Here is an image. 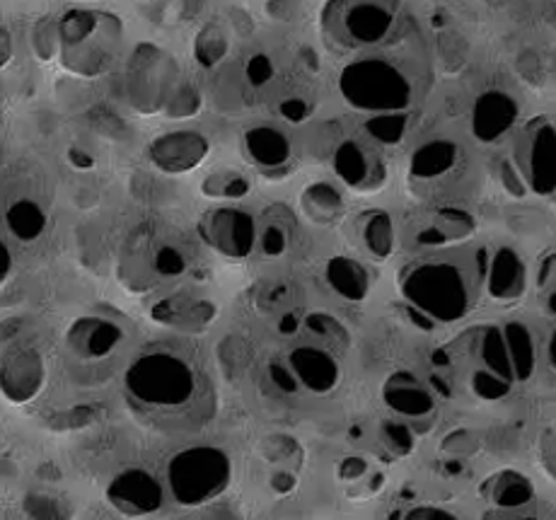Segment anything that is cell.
<instances>
[{
    "instance_id": "obj_28",
    "label": "cell",
    "mask_w": 556,
    "mask_h": 520,
    "mask_svg": "<svg viewBox=\"0 0 556 520\" xmlns=\"http://www.w3.org/2000/svg\"><path fill=\"white\" fill-rule=\"evenodd\" d=\"M61 61L71 73L85 78H94L110 68L112 56L100 45H92V39L88 45L76 47V49H61Z\"/></svg>"
},
{
    "instance_id": "obj_47",
    "label": "cell",
    "mask_w": 556,
    "mask_h": 520,
    "mask_svg": "<svg viewBox=\"0 0 556 520\" xmlns=\"http://www.w3.org/2000/svg\"><path fill=\"white\" fill-rule=\"evenodd\" d=\"M68 157H71V163H76L78 167H92V165H94L92 157H90V155H85L83 151H78V148H71Z\"/></svg>"
},
{
    "instance_id": "obj_34",
    "label": "cell",
    "mask_w": 556,
    "mask_h": 520,
    "mask_svg": "<svg viewBox=\"0 0 556 520\" xmlns=\"http://www.w3.org/2000/svg\"><path fill=\"white\" fill-rule=\"evenodd\" d=\"M31 49L41 61H51L56 54H61V35L59 23L51 17H41L31 29Z\"/></svg>"
},
{
    "instance_id": "obj_43",
    "label": "cell",
    "mask_w": 556,
    "mask_h": 520,
    "mask_svg": "<svg viewBox=\"0 0 556 520\" xmlns=\"http://www.w3.org/2000/svg\"><path fill=\"white\" fill-rule=\"evenodd\" d=\"M269 378L278 390H283V392H295L298 390V380L291 373V368L278 364V360H274V364L269 366Z\"/></svg>"
},
{
    "instance_id": "obj_21",
    "label": "cell",
    "mask_w": 556,
    "mask_h": 520,
    "mask_svg": "<svg viewBox=\"0 0 556 520\" xmlns=\"http://www.w3.org/2000/svg\"><path fill=\"white\" fill-rule=\"evenodd\" d=\"M484 494L498 511H518V508H526L532 502L534 486L526 474L516 470H504L496 477H491Z\"/></svg>"
},
{
    "instance_id": "obj_48",
    "label": "cell",
    "mask_w": 556,
    "mask_h": 520,
    "mask_svg": "<svg viewBox=\"0 0 556 520\" xmlns=\"http://www.w3.org/2000/svg\"><path fill=\"white\" fill-rule=\"evenodd\" d=\"M3 250V271H0V279H8V274H10V269H13V257H10V250H8V245H3L0 248Z\"/></svg>"
},
{
    "instance_id": "obj_26",
    "label": "cell",
    "mask_w": 556,
    "mask_h": 520,
    "mask_svg": "<svg viewBox=\"0 0 556 520\" xmlns=\"http://www.w3.org/2000/svg\"><path fill=\"white\" fill-rule=\"evenodd\" d=\"M5 226L20 242H31L47 230V214L37 201L17 199L5 211Z\"/></svg>"
},
{
    "instance_id": "obj_33",
    "label": "cell",
    "mask_w": 556,
    "mask_h": 520,
    "mask_svg": "<svg viewBox=\"0 0 556 520\" xmlns=\"http://www.w3.org/2000/svg\"><path fill=\"white\" fill-rule=\"evenodd\" d=\"M363 129H366L376 141L384 145H394L402 141V136L406 131V114H378V116H368L363 122Z\"/></svg>"
},
{
    "instance_id": "obj_32",
    "label": "cell",
    "mask_w": 556,
    "mask_h": 520,
    "mask_svg": "<svg viewBox=\"0 0 556 520\" xmlns=\"http://www.w3.org/2000/svg\"><path fill=\"white\" fill-rule=\"evenodd\" d=\"M201 110V94L191 83H177L169 98L165 102V114L169 119H187V116H197Z\"/></svg>"
},
{
    "instance_id": "obj_22",
    "label": "cell",
    "mask_w": 556,
    "mask_h": 520,
    "mask_svg": "<svg viewBox=\"0 0 556 520\" xmlns=\"http://www.w3.org/2000/svg\"><path fill=\"white\" fill-rule=\"evenodd\" d=\"M358 232H361V245L366 248L370 257L376 259H388L394 252V223L388 211H368L366 216L358 218Z\"/></svg>"
},
{
    "instance_id": "obj_14",
    "label": "cell",
    "mask_w": 556,
    "mask_h": 520,
    "mask_svg": "<svg viewBox=\"0 0 556 520\" xmlns=\"http://www.w3.org/2000/svg\"><path fill=\"white\" fill-rule=\"evenodd\" d=\"M286 366L291 368L298 385H305L315 395H327L334 390L341 380V368L337 358L327 348L319 346H295L288 354Z\"/></svg>"
},
{
    "instance_id": "obj_13",
    "label": "cell",
    "mask_w": 556,
    "mask_h": 520,
    "mask_svg": "<svg viewBox=\"0 0 556 520\" xmlns=\"http://www.w3.org/2000/svg\"><path fill=\"white\" fill-rule=\"evenodd\" d=\"M518 102L504 90H486L472 107V134L479 143H494L518 122Z\"/></svg>"
},
{
    "instance_id": "obj_50",
    "label": "cell",
    "mask_w": 556,
    "mask_h": 520,
    "mask_svg": "<svg viewBox=\"0 0 556 520\" xmlns=\"http://www.w3.org/2000/svg\"><path fill=\"white\" fill-rule=\"evenodd\" d=\"M486 520H532V518H516L510 516V511H496V513H489Z\"/></svg>"
},
{
    "instance_id": "obj_35",
    "label": "cell",
    "mask_w": 556,
    "mask_h": 520,
    "mask_svg": "<svg viewBox=\"0 0 556 520\" xmlns=\"http://www.w3.org/2000/svg\"><path fill=\"white\" fill-rule=\"evenodd\" d=\"M469 388H472V392L479 399L498 402V399H504L508 395L513 383H508V380H504L496 373H491V370L477 368L472 378H469Z\"/></svg>"
},
{
    "instance_id": "obj_8",
    "label": "cell",
    "mask_w": 556,
    "mask_h": 520,
    "mask_svg": "<svg viewBox=\"0 0 556 520\" xmlns=\"http://www.w3.org/2000/svg\"><path fill=\"white\" fill-rule=\"evenodd\" d=\"M203 242L230 259L250 257L256 245V223L242 208H216L201 218Z\"/></svg>"
},
{
    "instance_id": "obj_42",
    "label": "cell",
    "mask_w": 556,
    "mask_h": 520,
    "mask_svg": "<svg viewBox=\"0 0 556 520\" xmlns=\"http://www.w3.org/2000/svg\"><path fill=\"white\" fill-rule=\"evenodd\" d=\"M402 520H465L457 513L447 511V508L441 506H416L409 513H404Z\"/></svg>"
},
{
    "instance_id": "obj_10",
    "label": "cell",
    "mask_w": 556,
    "mask_h": 520,
    "mask_svg": "<svg viewBox=\"0 0 556 520\" xmlns=\"http://www.w3.org/2000/svg\"><path fill=\"white\" fill-rule=\"evenodd\" d=\"M211 151L208 138L199 131H169L148 143V161L165 175H181L197 169Z\"/></svg>"
},
{
    "instance_id": "obj_44",
    "label": "cell",
    "mask_w": 556,
    "mask_h": 520,
    "mask_svg": "<svg viewBox=\"0 0 556 520\" xmlns=\"http://www.w3.org/2000/svg\"><path fill=\"white\" fill-rule=\"evenodd\" d=\"M382 433H384V439H388V443L392 445V448H397V451H404V448H409L412 445V431L404 427V423H384V429H382Z\"/></svg>"
},
{
    "instance_id": "obj_15",
    "label": "cell",
    "mask_w": 556,
    "mask_h": 520,
    "mask_svg": "<svg viewBox=\"0 0 556 520\" xmlns=\"http://www.w3.org/2000/svg\"><path fill=\"white\" fill-rule=\"evenodd\" d=\"M331 167L337 177L354 192H372L384 185V167H376L370 163V151L358 141H344L331 153Z\"/></svg>"
},
{
    "instance_id": "obj_5",
    "label": "cell",
    "mask_w": 556,
    "mask_h": 520,
    "mask_svg": "<svg viewBox=\"0 0 556 520\" xmlns=\"http://www.w3.org/2000/svg\"><path fill=\"white\" fill-rule=\"evenodd\" d=\"M177 63L157 47L141 45L136 49L128 71V102L141 114L165 110L169 92L175 88Z\"/></svg>"
},
{
    "instance_id": "obj_39",
    "label": "cell",
    "mask_w": 556,
    "mask_h": 520,
    "mask_svg": "<svg viewBox=\"0 0 556 520\" xmlns=\"http://www.w3.org/2000/svg\"><path fill=\"white\" fill-rule=\"evenodd\" d=\"M498 177H501V185H504V189H506V192H508L510 196L522 199V196H526V194L530 192L528 185H526V179H522L520 169L516 167V163H513V161H504V163H501Z\"/></svg>"
},
{
    "instance_id": "obj_19",
    "label": "cell",
    "mask_w": 556,
    "mask_h": 520,
    "mask_svg": "<svg viewBox=\"0 0 556 520\" xmlns=\"http://www.w3.org/2000/svg\"><path fill=\"white\" fill-rule=\"evenodd\" d=\"M329 289L349 303H361L370 291L368 269L351 257H331L325 267Z\"/></svg>"
},
{
    "instance_id": "obj_45",
    "label": "cell",
    "mask_w": 556,
    "mask_h": 520,
    "mask_svg": "<svg viewBox=\"0 0 556 520\" xmlns=\"http://www.w3.org/2000/svg\"><path fill=\"white\" fill-rule=\"evenodd\" d=\"M307 112H309V107H307V102H305V100H298V98H293V100H286V102L281 104V114H283L286 119L291 122V124H301V122H305Z\"/></svg>"
},
{
    "instance_id": "obj_37",
    "label": "cell",
    "mask_w": 556,
    "mask_h": 520,
    "mask_svg": "<svg viewBox=\"0 0 556 520\" xmlns=\"http://www.w3.org/2000/svg\"><path fill=\"white\" fill-rule=\"evenodd\" d=\"M25 506H27V513L35 520H68L71 516V508L66 504L45 494L27 496Z\"/></svg>"
},
{
    "instance_id": "obj_40",
    "label": "cell",
    "mask_w": 556,
    "mask_h": 520,
    "mask_svg": "<svg viewBox=\"0 0 556 520\" xmlns=\"http://www.w3.org/2000/svg\"><path fill=\"white\" fill-rule=\"evenodd\" d=\"M244 76H248L252 88H262V85H266L271 80L274 76V63L271 59L266 54H254L250 61H248V68H244Z\"/></svg>"
},
{
    "instance_id": "obj_2",
    "label": "cell",
    "mask_w": 556,
    "mask_h": 520,
    "mask_svg": "<svg viewBox=\"0 0 556 520\" xmlns=\"http://www.w3.org/2000/svg\"><path fill=\"white\" fill-rule=\"evenodd\" d=\"M400 293L404 305L429 317L433 325H453L472 310L475 289L467 271L457 262L426 257L412 262L400 274Z\"/></svg>"
},
{
    "instance_id": "obj_30",
    "label": "cell",
    "mask_w": 556,
    "mask_h": 520,
    "mask_svg": "<svg viewBox=\"0 0 556 520\" xmlns=\"http://www.w3.org/2000/svg\"><path fill=\"white\" fill-rule=\"evenodd\" d=\"M228 54V35L220 25L211 23L194 39V56L203 68H213Z\"/></svg>"
},
{
    "instance_id": "obj_25",
    "label": "cell",
    "mask_w": 556,
    "mask_h": 520,
    "mask_svg": "<svg viewBox=\"0 0 556 520\" xmlns=\"http://www.w3.org/2000/svg\"><path fill=\"white\" fill-rule=\"evenodd\" d=\"M504 337L516 380L528 383L534 373V364H538V348H534V337L530 327L522 322H508L504 327Z\"/></svg>"
},
{
    "instance_id": "obj_3",
    "label": "cell",
    "mask_w": 556,
    "mask_h": 520,
    "mask_svg": "<svg viewBox=\"0 0 556 520\" xmlns=\"http://www.w3.org/2000/svg\"><path fill=\"white\" fill-rule=\"evenodd\" d=\"M339 92L351 110L378 116L404 114L412 107L414 90L402 68L388 59H358L344 66L339 76Z\"/></svg>"
},
{
    "instance_id": "obj_6",
    "label": "cell",
    "mask_w": 556,
    "mask_h": 520,
    "mask_svg": "<svg viewBox=\"0 0 556 520\" xmlns=\"http://www.w3.org/2000/svg\"><path fill=\"white\" fill-rule=\"evenodd\" d=\"M513 163L530 192L538 196L556 192V129L547 119H532L520 131Z\"/></svg>"
},
{
    "instance_id": "obj_29",
    "label": "cell",
    "mask_w": 556,
    "mask_h": 520,
    "mask_svg": "<svg viewBox=\"0 0 556 520\" xmlns=\"http://www.w3.org/2000/svg\"><path fill=\"white\" fill-rule=\"evenodd\" d=\"M213 305L208 303H177V301H165L160 303L153 317L157 322H165V325H177L181 329H189V327H197V325H206L211 317H213Z\"/></svg>"
},
{
    "instance_id": "obj_9",
    "label": "cell",
    "mask_w": 556,
    "mask_h": 520,
    "mask_svg": "<svg viewBox=\"0 0 556 520\" xmlns=\"http://www.w3.org/2000/svg\"><path fill=\"white\" fill-rule=\"evenodd\" d=\"M106 502L126 518H146L165 504V486L143 467H128L106 486Z\"/></svg>"
},
{
    "instance_id": "obj_38",
    "label": "cell",
    "mask_w": 556,
    "mask_h": 520,
    "mask_svg": "<svg viewBox=\"0 0 556 520\" xmlns=\"http://www.w3.org/2000/svg\"><path fill=\"white\" fill-rule=\"evenodd\" d=\"M153 267L160 276H179L187 269V259L177 248H160L153 254Z\"/></svg>"
},
{
    "instance_id": "obj_20",
    "label": "cell",
    "mask_w": 556,
    "mask_h": 520,
    "mask_svg": "<svg viewBox=\"0 0 556 520\" xmlns=\"http://www.w3.org/2000/svg\"><path fill=\"white\" fill-rule=\"evenodd\" d=\"M459 148L447 138H433V141L421 143L412 153L409 175L414 179H435L457 165Z\"/></svg>"
},
{
    "instance_id": "obj_18",
    "label": "cell",
    "mask_w": 556,
    "mask_h": 520,
    "mask_svg": "<svg viewBox=\"0 0 556 520\" xmlns=\"http://www.w3.org/2000/svg\"><path fill=\"white\" fill-rule=\"evenodd\" d=\"M244 153L250 155L254 165L266 169L283 167L291 157V141L276 126H254L244 134Z\"/></svg>"
},
{
    "instance_id": "obj_17",
    "label": "cell",
    "mask_w": 556,
    "mask_h": 520,
    "mask_svg": "<svg viewBox=\"0 0 556 520\" xmlns=\"http://www.w3.org/2000/svg\"><path fill=\"white\" fill-rule=\"evenodd\" d=\"M382 399L392 411L402 414L406 419L429 417L435 409V399L431 392L421 385L419 378L406 373V370H397V373H392L384 380Z\"/></svg>"
},
{
    "instance_id": "obj_23",
    "label": "cell",
    "mask_w": 556,
    "mask_h": 520,
    "mask_svg": "<svg viewBox=\"0 0 556 520\" xmlns=\"http://www.w3.org/2000/svg\"><path fill=\"white\" fill-rule=\"evenodd\" d=\"M301 208L317 226H329V223H334L344 214V196L329 182H313L303 189Z\"/></svg>"
},
{
    "instance_id": "obj_4",
    "label": "cell",
    "mask_w": 556,
    "mask_h": 520,
    "mask_svg": "<svg viewBox=\"0 0 556 520\" xmlns=\"http://www.w3.org/2000/svg\"><path fill=\"white\" fill-rule=\"evenodd\" d=\"M167 490L179 506L197 508L216 502L232 480L230 455L218 445H189L167 462Z\"/></svg>"
},
{
    "instance_id": "obj_41",
    "label": "cell",
    "mask_w": 556,
    "mask_h": 520,
    "mask_svg": "<svg viewBox=\"0 0 556 520\" xmlns=\"http://www.w3.org/2000/svg\"><path fill=\"white\" fill-rule=\"evenodd\" d=\"M286 245H288V238H286L283 228H278V226L264 228V232H262V250H264L266 257H278V254H283Z\"/></svg>"
},
{
    "instance_id": "obj_24",
    "label": "cell",
    "mask_w": 556,
    "mask_h": 520,
    "mask_svg": "<svg viewBox=\"0 0 556 520\" xmlns=\"http://www.w3.org/2000/svg\"><path fill=\"white\" fill-rule=\"evenodd\" d=\"M477 356H479V368L491 370V373L501 376L508 383L516 380V373H513V364L508 356V346H506V337L504 329H498L496 325H486L481 332L477 334Z\"/></svg>"
},
{
    "instance_id": "obj_16",
    "label": "cell",
    "mask_w": 556,
    "mask_h": 520,
    "mask_svg": "<svg viewBox=\"0 0 556 520\" xmlns=\"http://www.w3.org/2000/svg\"><path fill=\"white\" fill-rule=\"evenodd\" d=\"M486 289L498 303L518 301L528 289V269L520 254L510 248H501L489 259Z\"/></svg>"
},
{
    "instance_id": "obj_7",
    "label": "cell",
    "mask_w": 556,
    "mask_h": 520,
    "mask_svg": "<svg viewBox=\"0 0 556 520\" xmlns=\"http://www.w3.org/2000/svg\"><path fill=\"white\" fill-rule=\"evenodd\" d=\"M327 25L346 47H370L390 35L394 23V5L390 3H329Z\"/></svg>"
},
{
    "instance_id": "obj_11",
    "label": "cell",
    "mask_w": 556,
    "mask_h": 520,
    "mask_svg": "<svg viewBox=\"0 0 556 520\" xmlns=\"http://www.w3.org/2000/svg\"><path fill=\"white\" fill-rule=\"evenodd\" d=\"M47 383V366L37 348H17L3 360V395L13 405H27Z\"/></svg>"
},
{
    "instance_id": "obj_36",
    "label": "cell",
    "mask_w": 556,
    "mask_h": 520,
    "mask_svg": "<svg viewBox=\"0 0 556 520\" xmlns=\"http://www.w3.org/2000/svg\"><path fill=\"white\" fill-rule=\"evenodd\" d=\"M307 329L317 337H323L327 344H339V346H346L349 344V332L344 329V325H341L339 320H334L331 315H325V313H313L307 315L305 320Z\"/></svg>"
},
{
    "instance_id": "obj_31",
    "label": "cell",
    "mask_w": 556,
    "mask_h": 520,
    "mask_svg": "<svg viewBox=\"0 0 556 520\" xmlns=\"http://www.w3.org/2000/svg\"><path fill=\"white\" fill-rule=\"evenodd\" d=\"M201 192L208 199H242L250 194V179L238 169H220L203 179Z\"/></svg>"
},
{
    "instance_id": "obj_51",
    "label": "cell",
    "mask_w": 556,
    "mask_h": 520,
    "mask_svg": "<svg viewBox=\"0 0 556 520\" xmlns=\"http://www.w3.org/2000/svg\"><path fill=\"white\" fill-rule=\"evenodd\" d=\"M0 35H3V63H8V59H10V35H8L5 27L0 29Z\"/></svg>"
},
{
    "instance_id": "obj_49",
    "label": "cell",
    "mask_w": 556,
    "mask_h": 520,
    "mask_svg": "<svg viewBox=\"0 0 556 520\" xmlns=\"http://www.w3.org/2000/svg\"><path fill=\"white\" fill-rule=\"evenodd\" d=\"M547 356H549V366L552 370H556V329L549 337V344H547Z\"/></svg>"
},
{
    "instance_id": "obj_27",
    "label": "cell",
    "mask_w": 556,
    "mask_h": 520,
    "mask_svg": "<svg viewBox=\"0 0 556 520\" xmlns=\"http://www.w3.org/2000/svg\"><path fill=\"white\" fill-rule=\"evenodd\" d=\"M102 29V15H94L90 10H68L66 15L59 20V35H61V49H76L88 45L94 31Z\"/></svg>"
},
{
    "instance_id": "obj_46",
    "label": "cell",
    "mask_w": 556,
    "mask_h": 520,
    "mask_svg": "<svg viewBox=\"0 0 556 520\" xmlns=\"http://www.w3.org/2000/svg\"><path fill=\"white\" fill-rule=\"evenodd\" d=\"M339 472H341V477H344V480H356V477L366 472V462H363V460H346L344 465H341Z\"/></svg>"
},
{
    "instance_id": "obj_1",
    "label": "cell",
    "mask_w": 556,
    "mask_h": 520,
    "mask_svg": "<svg viewBox=\"0 0 556 520\" xmlns=\"http://www.w3.org/2000/svg\"><path fill=\"white\" fill-rule=\"evenodd\" d=\"M206 388L199 368L185 354L165 346L138 354L124 376L128 405L143 417L169 427L191 421L189 414L197 411L199 405L213 407V402L203 397Z\"/></svg>"
},
{
    "instance_id": "obj_12",
    "label": "cell",
    "mask_w": 556,
    "mask_h": 520,
    "mask_svg": "<svg viewBox=\"0 0 556 520\" xmlns=\"http://www.w3.org/2000/svg\"><path fill=\"white\" fill-rule=\"evenodd\" d=\"M124 342V329L98 315H83L68 327L66 344L83 360H102Z\"/></svg>"
}]
</instances>
